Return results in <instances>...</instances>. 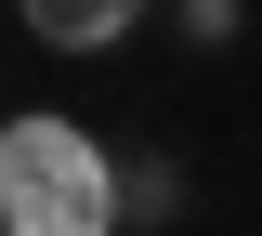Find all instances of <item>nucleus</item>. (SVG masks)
Listing matches in <instances>:
<instances>
[{
    "instance_id": "f257e3e1",
    "label": "nucleus",
    "mask_w": 262,
    "mask_h": 236,
    "mask_svg": "<svg viewBox=\"0 0 262 236\" xmlns=\"http://www.w3.org/2000/svg\"><path fill=\"white\" fill-rule=\"evenodd\" d=\"M118 210H131V170L66 105L0 118V236H118Z\"/></svg>"
},
{
    "instance_id": "7ed1b4c3",
    "label": "nucleus",
    "mask_w": 262,
    "mask_h": 236,
    "mask_svg": "<svg viewBox=\"0 0 262 236\" xmlns=\"http://www.w3.org/2000/svg\"><path fill=\"white\" fill-rule=\"evenodd\" d=\"M236 27H249V13H236V0H184V39H196V53H223Z\"/></svg>"
},
{
    "instance_id": "f03ea898",
    "label": "nucleus",
    "mask_w": 262,
    "mask_h": 236,
    "mask_svg": "<svg viewBox=\"0 0 262 236\" xmlns=\"http://www.w3.org/2000/svg\"><path fill=\"white\" fill-rule=\"evenodd\" d=\"M13 13H27V39L66 53V66H92V53H118V39L144 27V0H13Z\"/></svg>"
}]
</instances>
